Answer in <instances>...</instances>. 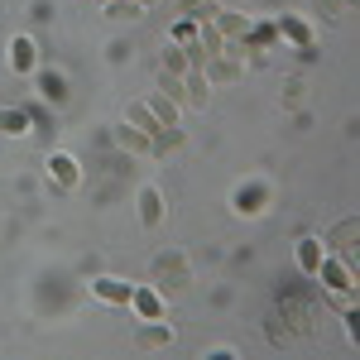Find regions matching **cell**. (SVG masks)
<instances>
[{"label": "cell", "mask_w": 360, "mask_h": 360, "mask_svg": "<svg viewBox=\"0 0 360 360\" xmlns=\"http://www.w3.org/2000/svg\"><path fill=\"white\" fill-rule=\"evenodd\" d=\"M130 307H135L144 322H159V317H164V298H159L154 288H130Z\"/></svg>", "instance_id": "cell-1"}, {"label": "cell", "mask_w": 360, "mask_h": 360, "mask_svg": "<svg viewBox=\"0 0 360 360\" xmlns=\"http://www.w3.org/2000/svg\"><path fill=\"white\" fill-rule=\"evenodd\" d=\"M91 293H96L101 303H115V307L130 303V283H125V278H96V283H91Z\"/></svg>", "instance_id": "cell-2"}, {"label": "cell", "mask_w": 360, "mask_h": 360, "mask_svg": "<svg viewBox=\"0 0 360 360\" xmlns=\"http://www.w3.org/2000/svg\"><path fill=\"white\" fill-rule=\"evenodd\" d=\"M49 178L63 183V188H72V183H77V159H72V154H53V159H49Z\"/></svg>", "instance_id": "cell-3"}, {"label": "cell", "mask_w": 360, "mask_h": 360, "mask_svg": "<svg viewBox=\"0 0 360 360\" xmlns=\"http://www.w3.org/2000/svg\"><path fill=\"white\" fill-rule=\"evenodd\" d=\"M130 125H139V130H144V135H164V120H159V115L149 111V106H130Z\"/></svg>", "instance_id": "cell-4"}, {"label": "cell", "mask_w": 360, "mask_h": 360, "mask_svg": "<svg viewBox=\"0 0 360 360\" xmlns=\"http://www.w3.org/2000/svg\"><path fill=\"white\" fill-rule=\"evenodd\" d=\"M317 274L327 278L332 288H341V293H351V269H341V264H332L327 255H322V264H317Z\"/></svg>", "instance_id": "cell-5"}, {"label": "cell", "mask_w": 360, "mask_h": 360, "mask_svg": "<svg viewBox=\"0 0 360 360\" xmlns=\"http://www.w3.org/2000/svg\"><path fill=\"white\" fill-rule=\"evenodd\" d=\"M10 63H15V72H29V68H34V44H29L25 34L10 44Z\"/></svg>", "instance_id": "cell-6"}, {"label": "cell", "mask_w": 360, "mask_h": 360, "mask_svg": "<svg viewBox=\"0 0 360 360\" xmlns=\"http://www.w3.org/2000/svg\"><path fill=\"white\" fill-rule=\"evenodd\" d=\"M0 135H29V115L25 111H0Z\"/></svg>", "instance_id": "cell-7"}, {"label": "cell", "mask_w": 360, "mask_h": 360, "mask_svg": "<svg viewBox=\"0 0 360 360\" xmlns=\"http://www.w3.org/2000/svg\"><path fill=\"white\" fill-rule=\"evenodd\" d=\"M101 10H106L111 20H139V5H135V0H106Z\"/></svg>", "instance_id": "cell-8"}, {"label": "cell", "mask_w": 360, "mask_h": 360, "mask_svg": "<svg viewBox=\"0 0 360 360\" xmlns=\"http://www.w3.org/2000/svg\"><path fill=\"white\" fill-rule=\"evenodd\" d=\"M298 259H303V269H317L322 264V240H303L298 245Z\"/></svg>", "instance_id": "cell-9"}, {"label": "cell", "mask_w": 360, "mask_h": 360, "mask_svg": "<svg viewBox=\"0 0 360 360\" xmlns=\"http://www.w3.org/2000/svg\"><path fill=\"white\" fill-rule=\"evenodd\" d=\"M164 341H168L164 327H144V332H139V346H164Z\"/></svg>", "instance_id": "cell-10"}, {"label": "cell", "mask_w": 360, "mask_h": 360, "mask_svg": "<svg viewBox=\"0 0 360 360\" xmlns=\"http://www.w3.org/2000/svg\"><path fill=\"white\" fill-rule=\"evenodd\" d=\"M144 221H159V193H144Z\"/></svg>", "instance_id": "cell-11"}, {"label": "cell", "mask_w": 360, "mask_h": 360, "mask_svg": "<svg viewBox=\"0 0 360 360\" xmlns=\"http://www.w3.org/2000/svg\"><path fill=\"white\" fill-rule=\"evenodd\" d=\"M212 77H240V68H236V63H217V68H212Z\"/></svg>", "instance_id": "cell-12"}, {"label": "cell", "mask_w": 360, "mask_h": 360, "mask_svg": "<svg viewBox=\"0 0 360 360\" xmlns=\"http://www.w3.org/2000/svg\"><path fill=\"white\" fill-rule=\"evenodd\" d=\"M178 5H183V10H202L207 0H178Z\"/></svg>", "instance_id": "cell-13"}, {"label": "cell", "mask_w": 360, "mask_h": 360, "mask_svg": "<svg viewBox=\"0 0 360 360\" xmlns=\"http://www.w3.org/2000/svg\"><path fill=\"white\" fill-rule=\"evenodd\" d=\"M135 5H139V10H149V5H159V0H135Z\"/></svg>", "instance_id": "cell-14"}, {"label": "cell", "mask_w": 360, "mask_h": 360, "mask_svg": "<svg viewBox=\"0 0 360 360\" xmlns=\"http://www.w3.org/2000/svg\"><path fill=\"white\" fill-rule=\"evenodd\" d=\"M101 5H106V0H101Z\"/></svg>", "instance_id": "cell-15"}]
</instances>
